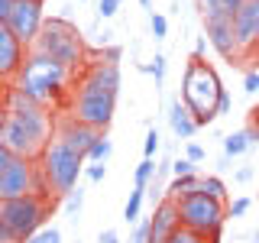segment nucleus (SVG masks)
Listing matches in <instances>:
<instances>
[{
    "mask_svg": "<svg viewBox=\"0 0 259 243\" xmlns=\"http://www.w3.org/2000/svg\"><path fill=\"white\" fill-rule=\"evenodd\" d=\"M120 49H107V55H101L91 62L78 78V91L71 101V117H78L81 124L94 130H107L113 113H117V97H120Z\"/></svg>",
    "mask_w": 259,
    "mask_h": 243,
    "instance_id": "obj_1",
    "label": "nucleus"
},
{
    "mask_svg": "<svg viewBox=\"0 0 259 243\" xmlns=\"http://www.w3.org/2000/svg\"><path fill=\"white\" fill-rule=\"evenodd\" d=\"M221 94H224V85L221 78H217L214 65H207L204 59H194L185 65L182 71V101L188 104V110L194 113V120H198V127H207L214 117H221L217 113V104H221Z\"/></svg>",
    "mask_w": 259,
    "mask_h": 243,
    "instance_id": "obj_2",
    "label": "nucleus"
},
{
    "mask_svg": "<svg viewBox=\"0 0 259 243\" xmlns=\"http://www.w3.org/2000/svg\"><path fill=\"white\" fill-rule=\"evenodd\" d=\"M68 81H71V71L65 68V65H59L55 59L29 49V55H26V62H23L13 88H20L26 97H32V101H39V104H49V101H55V97L65 94Z\"/></svg>",
    "mask_w": 259,
    "mask_h": 243,
    "instance_id": "obj_3",
    "label": "nucleus"
},
{
    "mask_svg": "<svg viewBox=\"0 0 259 243\" xmlns=\"http://www.w3.org/2000/svg\"><path fill=\"white\" fill-rule=\"evenodd\" d=\"M32 52H42V55H49V59H55L59 65H65L71 75L84 71V59H88L84 39H81V32H78L75 23L62 20V16L46 20L39 39L32 43Z\"/></svg>",
    "mask_w": 259,
    "mask_h": 243,
    "instance_id": "obj_4",
    "label": "nucleus"
},
{
    "mask_svg": "<svg viewBox=\"0 0 259 243\" xmlns=\"http://www.w3.org/2000/svg\"><path fill=\"white\" fill-rule=\"evenodd\" d=\"M39 169L46 175V185L52 191V198H65L68 191L78 188V175L84 172V156L78 149H71L62 136H52L39 159Z\"/></svg>",
    "mask_w": 259,
    "mask_h": 243,
    "instance_id": "obj_5",
    "label": "nucleus"
},
{
    "mask_svg": "<svg viewBox=\"0 0 259 243\" xmlns=\"http://www.w3.org/2000/svg\"><path fill=\"white\" fill-rule=\"evenodd\" d=\"M26 194H52L46 185V175L39 162L20 159L10 149L0 146V201L26 198Z\"/></svg>",
    "mask_w": 259,
    "mask_h": 243,
    "instance_id": "obj_6",
    "label": "nucleus"
},
{
    "mask_svg": "<svg viewBox=\"0 0 259 243\" xmlns=\"http://www.w3.org/2000/svg\"><path fill=\"white\" fill-rule=\"evenodd\" d=\"M49 208H52V194H26V198L0 201V224L10 227L20 243H26L42 230Z\"/></svg>",
    "mask_w": 259,
    "mask_h": 243,
    "instance_id": "obj_7",
    "label": "nucleus"
},
{
    "mask_svg": "<svg viewBox=\"0 0 259 243\" xmlns=\"http://www.w3.org/2000/svg\"><path fill=\"white\" fill-rule=\"evenodd\" d=\"M178 214H182V227H188V230L201 233V237H207V240L221 237V230L227 224V205L207 198L204 191L178 201Z\"/></svg>",
    "mask_w": 259,
    "mask_h": 243,
    "instance_id": "obj_8",
    "label": "nucleus"
},
{
    "mask_svg": "<svg viewBox=\"0 0 259 243\" xmlns=\"http://www.w3.org/2000/svg\"><path fill=\"white\" fill-rule=\"evenodd\" d=\"M13 32L26 49H32V43L39 39V32L46 26V13H42V0H16L13 13L7 23H0Z\"/></svg>",
    "mask_w": 259,
    "mask_h": 243,
    "instance_id": "obj_9",
    "label": "nucleus"
},
{
    "mask_svg": "<svg viewBox=\"0 0 259 243\" xmlns=\"http://www.w3.org/2000/svg\"><path fill=\"white\" fill-rule=\"evenodd\" d=\"M204 36H207L210 49H214L221 59L237 62L240 55H243L237 29H233V16H214V20H204Z\"/></svg>",
    "mask_w": 259,
    "mask_h": 243,
    "instance_id": "obj_10",
    "label": "nucleus"
},
{
    "mask_svg": "<svg viewBox=\"0 0 259 243\" xmlns=\"http://www.w3.org/2000/svg\"><path fill=\"white\" fill-rule=\"evenodd\" d=\"M55 136H62L65 143L71 146V149H78L81 156L88 159V152H91V146L101 140V130L81 124L78 117H71V113H65V117H59V124H55Z\"/></svg>",
    "mask_w": 259,
    "mask_h": 243,
    "instance_id": "obj_11",
    "label": "nucleus"
},
{
    "mask_svg": "<svg viewBox=\"0 0 259 243\" xmlns=\"http://www.w3.org/2000/svg\"><path fill=\"white\" fill-rule=\"evenodd\" d=\"M233 29H237L243 55H253V49L259 46V0H246L233 13Z\"/></svg>",
    "mask_w": 259,
    "mask_h": 243,
    "instance_id": "obj_12",
    "label": "nucleus"
},
{
    "mask_svg": "<svg viewBox=\"0 0 259 243\" xmlns=\"http://www.w3.org/2000/svg\"><path fill=\"white\" fill-rule=\"evenodd\" d=\"M29 49L20 43L7 26H0V75L7 78V85H13L16 75H20L23 62H26Z\"/></svg>",
    "mask_w": 259,
    "mask_h": 243,
    "instance_id": "obj_13",
    "label": "nucleus"
},
{
    "mask_svg": "<svg viewBox=\"0 0 259 243\" xmlns=\"http://www.w3.org/2000/svg\"><path fill=\"white\" fill-rule=\"evenodd\" d=\"M182 227V214H178V201L162 198L156 211H152V240L149 243H168V237Z\"/></svg>",
    "mask_w": 259,
    "mask_h": 243,
    "instance_id": "obj_14",
    "label": "nucleus"
},
{
    "mask_svg": "<svg viewBox=\"0 0 259 243\" xmlns=\"http://www.w3.org/2000/svg\"><path fill=\"white\" fill-rule=\"evenodd\" d=\"M168 127H172V133L185 143H191V136L201 130L198 120H194V113L188 110V104H185L182 97H172V101H168Z\"/></svg>",
    "mask_w": 259,
    "mask_h": 243,
    "instance_id": "obj_15",
    "label": "nucleus"
},
{
    "mask_svg": "<svg viewBox=\"0 0 259 243\" xmlns=\"http://www.w3.org/2000/svg\"><path fill=\"white\" fill-rule=\"evenodd\" d=\"M201 178L204 175H182V178H172L165 188V198L172 201H182V198H191V194L201 191Z\"/></svg>",
    "mask_w": 259,
    "mask_h": 243,
    "instance_id": "obj_16",
    "label": "nucleus"
},
{
    "mask_svg": "<svg viewBox=\"0 0 259 243\" xmlns=\"http://www.w3.org/2000/svg\"><path fill=\"white\" fill-rule=\"evenodd\" d=\"M143 201H146V188H136L133 185V191H130V198H126V208H123V221L126 224H140L143 221Z\"/></svg>",
    "mask_w": 259,
    "mask_h": 243,
    "instance_id": "obj_17",
    "label": "nucleus"
},
{
    "mask_svg": "<svg viewBox=\"0 0 259 243\" xmlns=\"http://www.w3.org/2000/svg\"><path fill=\"white\" fill-rule=\"evenodd\" d=\"M249 149H253V146H249V136H246V130H237V133L224 136V156L237 159V156H243V152H249Z\"/></svg>",
    "mask_w": 259,
    "mask_h": 243,
    "instance_id": "obj_18",
    "label": "nucleus"
},
{
    "mask_svg": "<svg viewBox=\"0 0 259 243\" xmlns=\"http://www.w3.org/2000/svg\"><path fill=\"white\" fill-rule=\"evenodd\" d=\"M156 175H159V166H156V159H146L136 166V172H133V185L136 188H149L152 182H156Z\"/></svg>",
    "mask_w": 259,
    "mask_h": 243,
    "instance_id": "obj_19",
    "label": "nucleus"
},
{
    "mask_svg": "<svg viewBox=\"0 0 259 243\" xmlns=\"http://www.w3.org/2000/svg\"><path fill=\"white\" fill-rule=\"evenodd\" d=\"M201 191H204L207 198H214V201H221V205H227V185H224L217 175H204V178H201Z\"/></svg>",
    "mask_w": 259,
    "mask_h": 243,
    "instance_id": "obj_20",
    "label": "nucleus"
},
{
    "mask_svg": "<svg viewBox=\"0 0 259 243\" xmlns=\"http://www.w3.org/2000/svg\"><path fill=\"white\" fill-rule=\"evenodd\" d=\"M110 152H113V143L107 140V133H101V140L91 146L88 159H91V162H107V159H110Z\"/></svg>",
    "mask_w": 259,
    "mask_h": 243,
    "instance_id": "obj_21",
    "label": "nucleus"
},
{
    "mask_svg": "<svg viewBox=\"0 0 259 243\" xmlns=\"http://www.w3.org/2000/svg\"><path fill=\"white\" fill-rule=\"evenodd\" d=\"M81 208H84V188L78 185L75 191H68V194H65V214H68V217H75Z\"/></svg>",
    "mask_w": 259,
    "mask_h": 243,
    "instance_id": "obj_22",
    "label": "nucleus"
},
{
    "mask_svg": "<svg viewBox=\"0 0 259 243\" xmlns=\"http://www.w3.org/2000/svg\"><path fill=\"white\" fill-rule=\"evenodd\" d=\"M159 146H162L159 130H156V127H149V130H146V140H143V152H146V159H156Z\"/></svg>",
    "mask_w": 259,
    "mask_h": 243,
    "instance_id": "obj_23",
    "label": "nucleus"
},
{
    "mask_svg": "<svg viewBox=\"0 0 259 243\" xmlns=\"http://www.w3.org/2000/svg\"><path fill=\"white\" fill-rule=\"evenodd\" d=\"M168 243H210V240L201 237V233H194V230H188V227H178L172 237H168Z\"/></svg>",
    "mask_w": 259,
    "mask_h": 243,
    "instance_id": "obj_24",
    "label": "nucleus"
},
{
    "mask_svg": "<svg viewBox=\"0 0 259 243\" xmlns=\"http://www.w3.org/2000/svg\"><path fill=\"white\" fill-rule=\"evenodd\" d=\"M146 71H149V75L156 78V88H162V81H165V55L156 52V59L146 65Z\"/></svg>",
    "mask_w": 259,
    "mask_h": 243,
    "instance_id": "obj_25",
    "label": "nucleus"
},
{
    "mask_svg": "<svg viewBox=\"0 0 259 243\" xmlns=\"http://www.w3.org/2000/svg\"><path fill=\"white\" fill-rule=\"evenodd\" d=\"M149 240H152V217H149V221L143 217V221L133 227V237H130V243H149Z\"/></svg>",
    "mask_w": 259,
    "mask_h": 243,
    "instance_id": "obj_26",
    "label": "nucleus"
},
{
    "mask_svg": "<svg viewBox=\"0 0 259 243\" xmlns=\"http://www.w3.org/2000/svg\"><path fill=\"white\" fill-rule=\"evenodd\" d=\"M149 29H152V36H156V43H162V39L168 36V20L162 13H152L149 16Z\"/></svg>",
    "mask_w": 259,
    "mask_h": 243,
    "instance_id": "obj_27",
    "label": "nucleus"
},
{
    "mask_svg": "<svg viewBox=\"0 0 259 243\" xmlns=\"http://www.w3.org/2000/svg\"><path fill=\"white\" fill-rule=\"evenodd\" d=\"M26 243H62V230L59 227H42L36 237H29Z\"/></svg>",
    "mask_w": 259,
    "mask_h": 243,
    "instance_id": "obj_28",
    "label": "nucleus"
},
{
    "mask_svg": "<svg viewBox=\"0 0 259 243\" xmlns=\"http://www.w3.org/2000/svg\"><path fill=\"white\" fill-rule=\"evenodd\" d=\"M172 175H175V178H182V175H198V162H191L188 156H185V159H175V162H172Z\"/></svg>",
    "mask_w": 259,
    "mask_h": 243,
    "instance_id": "obj_29",
    "label": "nucleus"
},
{
    "mask_svg": "<svg viewBox=\"0 0 259 243\" xmlns=\"http://www.w3.org/2000/svg\"><path fill=\"white\" fill-rule=\"evenodd\" d=\"M249 205H253L249 198H237V201H230V205H227V217H243V214L249 211Z\"/></svg>",
    "mask_w": 259,
    "mask_h": 243,
    "instance_id": "obj_30",
    "label": "nucleus"
},
{
    "mask_svg": "<svg viewBox=\"0 0 259 243\" xmlns=\"http://www.w3.org/2000/svg\"><path fill=\"white\" fill-rule=\"evenodd\" d=\"M243 91H246V94L259 91V68H249L246 75H243Z\"/></svg>",
    "mask_w": 259,
    "mask_h": 243,
    "instance_id": "obj_31",
    "label": "nucleus"
},
{
    "mask_svg": "<svg viewBox=\"0 0 259 243\" xmlns=\"http://www.w3.org/2000/svg\"><path fill=\"white\" fill-rule=\"evenodd\" d=\"M117 10H120V0H97V13H101L104 20L117 16Z\"/></svg>",
    "mask_w": 259,
    "mask_h": 243,
    "instance_id": "obj_32",
    "label": "nucleus"
},
{
    "mask_svg": "<svg viewBox=\"0 0 259 243\" xmlns=\"http://www.w3.org/2000/svg\"><path fill=\"white\" fill-rule=\"evenodd\" d=\"M84 175H88V182H104V175H107V166H104V162H91V166L84 169Z\"/></svg>",
    "mask_w": 259,
    "mask_h": 243,
    "instance_id": "obj_33",
    "label": "nucleus"
},
{
    "mask_svg": "<svg viewBox=\"0 0 259 243\" xmlns=\"http://www.w3.org/2000/svg\"><path fill=\"white\" fill-rule=\"evenodd\" d=\"M185 156H188L191 162H204L207 159V149H204V146H198V143H185Z\"/></svg>",
    "mask_w": 259,
    "mask_h": 243,
    "instance_id": "obj_34",
    "label": "nucleus"
},
{
    "mask_svg": "<svg viewBox=\"0 0 259 243\" xmlns=\"http://www.w3.org/2000/svg\"><path fill=\"white\" fill-rule=\"evenodd\" d=\"M253 175H256V169H253V166H243V169H237V172H233V178H237L240 185L253 182Z\"/></svg>",
    "mask_w": 259,
    "mask_h": 243,
    "instance_id": "obj_35",
    "label": "nucleus"
},
{
    "mask_svg": "<svg viewBox=\"0 0 259 243\" xmlns=\"http://www.w3.org/2000/svg\"><path fill=\"white\" fill-rule=\"evenodd\" d=\"M233 110V97H230V91L224 88V94H221V104H217V113H230Z\"/></svg>",
    "mask_w": 259,
    "mask_h": 243,
    "instance_id": "obj_36",
    "label": "nucleus"
},
{
    "mask_svg": "<svg viewBox=\"0 0 259 243\" xmlns=\"http://www.w3.org/2000/svg\"><path fill=\"white\" fill-rule=\"evenodd\" d=\"M13 7H16V0H0V23H7V20H10Z\"/></svg>",
    "mask_w": 259,
    "mask_h": 243,
    "instance_id": "obj_37",
    "label": "nucleus"
},
{
    "mask_svg": "<svg viewBox=\"0 0 259 243\" xmlns=\"http://www.w3.org/2000/svg\"><path fill=\"white\" fill-rule=\"evenodd\" d=\"M97 243H120V233L113 230V227H107V230H101V237H97Z\"/></svg>",
    "mask_w": 259,
    "mask_h": 243,
    "instance_id": "obj_38",
    "label": "nucleus"
},
{
    "mask_svg": "<svg viewBox=\"0 0 259 243\" xmlns=\"http://www.w3.org/2000/svg\"><path fill=\"white\" fill-rule=\"evenodd\" d=\"M207 36H198V43H194V59H204V52H207Z\"/></svg>",
    "mask_w": 259,
    "mask_h": 243,
    "instance_id": "obj_39",
    "label": "nucleus"
},
{
    "mask_svg": "<svg viewBox=\"0 0 259 243\" xmlns=\"http://www.w3.org/2000/svg\"><path fill=\"white\" fill-rule=\"evenodd\" d=\"M243 130H246V136H249V146H259V127L256 124H246Z\"/></svg>",
    "mask_w": 259,
    "mask_h": 243,
    "instance_id": "obj_40",
    "label": "nucleus"
},
{
    "mask_svg": "<svg viewBox=\"0 0 259 243\" xmlns=\"http://www.w3.org/2000/svg\"><path fill=\"white\" fill-rule=\"evenodd\" d=\"M221 4H224V10H227V13L233 16V13H237V10H240L243 4H246V0H221Z\"/></svg>",
    "mask_w": 259,
    "mask_h": 243,
    "instance_id": "obj_41",
    "label": "nucleus"
},
{
    "mask_svg": "<svg viewBox=\"0 0 259 243\" xmlns=\"http://www.w3.org/2000/svg\"><path fill=\"white\" fill-rule=\"evenodd\" d=\"M230 162H233L230 156H221V159H217V169H221V172H227V169H233Z\"/></svg>",
    "mask_w": 259,
    "mask_h": 243,
    "instance_id": "obj_42",
    "label": "nucleus"
},
{
    "mask_svg": "<svg viewBox=\"0 0 259 243\" xmlns=\"http://www.w3.org/2000/svg\"><path fill=\"white\" fill-rule=\"evenodd\" d=\"M249 59H253V65H256V68H259V46L253 49V55H249Z\"/></svg>",
    "mask_w": 259,
    "mask_h": 243,
    "instance_id": "obj_43",
    "label": "nucleus"
},
{
    "mask_svg": "<svg viewBox=\"0 0 259 243\" xmlns=\"http://www.w3.org/2000/svg\"><path fill=\"white\" fill-rule=\"evenodd\" d=\"M249 113H253V120H249V124H256V127H259V107H256V110H249Z\"/></svg>",
    "mask_w": 259,
    "mask_h": 243,
    "instance_id": "obj_44",
    "label": "nucleus"
},
{
    "mask_svg": "<svg viewBox=\"0 0 259 243\" xmlns=\"http://www.w3.org/2000/svg\"><path fill=\"white\" fill-rule=\"evenodd\" d=\"M253 243H259V230H256V233H253Z\"/></svg>",
    "mask_w": 259,
    "mask_h": 243,
    "instance_id": "obj_45",
    "label": "nucleus"
},
{
    "mask_svg": "<svg viewBox=\"0 0 259 243\" xmlns=\"http://www.w3.org/2000/svg\"><path fill=\"white\" fill-rule=\"evenodd\" d=\"M140 4H143V7H149V4H152V0H140Z\"/></svg>",
    "mask_w": 259,
    "mask_h": 243,
    "instance_id": "obj_46",
    "label": "nucleus"
}]
</instances>
